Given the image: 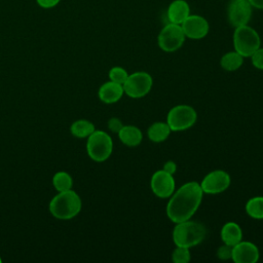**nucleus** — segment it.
I'll list each match as a JSON object with an SVG mask.
<instances>
[{"mask_svg": "<svg viewBox=\"0 0 263 263\" xmlns=\"http://www.w3.org/2000/svg\"><path fill=\"white\" fill-rule=\"evenodd\" d=\"M203 192L198 182L190 181L180 186L168 197L165 213L173 223L189 220L198 210Z\"/></svg>", "mask_w": 263, "mask_h": 263, "instance_id": "f257e3e1", "label": "nucleus"}, {"mask_svg": "<svg viewBox=\"0 0 263 263\" xmlns=\"http://www.w3.org/2000/svg\"><path fill=\"white\" fill-rule=\"evenodd\" d=\"M206 235V228L202 223L191 219L175 224L172 237L175 246L193 248L199 245Z\"/></svg>", "mask_w": 263, "mask_h": 263, "instance_id": "f03ea898", "label": "nucleus"}, {"mask_svg": "<svg viewBox=\"0 0 263 263\" xmlns=\"http://www.w3.org/2000/svg\"><path fill=\"white\" fill-rule=\"evenodd\" d=\"M82 202L80 196L72 189L59 192L49 202L50 214L60 220L74 218L81 211Z\"/></svg>", "mask_w": 263, "mask_h": 263, "instance_id": "7ed1b4c3", "label": "nucleus"}, {"mask_svg": "<svg viewBox=\"0 0 263 263\" xmlns=\"http://www.w3.org/2000/svg\"><path fill=\"white\" fill-rule=\"evenodd\" d=\"M261 45L258 32L248 25L236 27L233 33L234 50L243 58H250Z\"/></svg>", "mask_w": 263, "mask_h": 263, "instance_id": "20e7f679", "label": "nucleus"}, {"mask_svg": "<svg viewBox=\"0 0 263 263\" xmlns=\"http://www.w3.org/2000/svg\"><path fill=\"white\" fill-rule=\"evenodd\" d=\"M88 156L97 162L107 160L113 151V141L109 134L104 130H95L86 141Z\"/></svg>", "mask_w": 263, "mask_h": 263, "instance_id": "39448f33", "label": "nucleus"}, {"mask_svg": "<svg viewBox=\"0 0 263 263\" xmlns=\"http://www.w3.org/2000/svg\"><path fill=\"white\" fill-rule=\"evenodd\" d=\"M197 120L195 109L189 105L174 106L166 115V123L172 132H182L192 127Z\"/></svg>", "mask_w": 263, "mask_h": 263, "instance_id": "423d86ee", "label": "nucleus"}, {"mask_svg": "<svg viewBox=\"0 0 263 263\" xmlns=\"http://www.w3.org/2000/svg\"><path fill=\"white\" fill-rule=\"evenodd\" d=\"M153 79L151 75L145 71H137L128 74L126 80L122 84L124 93L132 99H140L145 97L152 88Z\"/></svg>", "mask_w": 263, "mask_h": 263, "instance_id": "0eeeda50", "label": "nucleus"}, {"mask_svg": "<svg viewBox=\"0 0 263 263\" xmlns=\"http://www.w3.org/2000/svg\"><path fill=\"white\" fill-rule=\"evenodd\" d=\"M185 34L181 25L170 23L165 25L157 36L159 48L165 52H174L182 47L185 42Z\"/></svg>", "mask_w": 263, "mask_h": 263, "instance_id": "6e6552de", "label": "nucleus"}, {"mask_svg": "<svg viewBox=\"0 0 263 263\" xmlns=\"http://www.w3.org/2000/svg\"><path fill=\"white\" fill-rule=\"evenodd\" d=\"M231 183L230 175L223 170L208 173L199 183L203 194H219L228 189Z\"/></svg>", "mask_w": 263, "mask_h": 263, "instance_id": "1a4fd4ad", "label": "nucleus"}, {"mask_svg": "<svg viewBox=\"0 0 263 263\" xmlns=\"http://www.w3.org/2000/svg\"><path fill=\"white\" fill-rule=\"evenodd\" d=\"M150 188L153 194L159 198H168L176 190L174 175L161 170L153 173L150 180Z\"/></svg>", "mask_w": 263, "mask_h": 263, "instance_id": "9d476101", "label": "nucleus"}, {"mask_svg": "<svg viewBox=\"0 0 263 263\" xmlns=\"http://www.w3.org/2000/svg\"><path fill=\"white\" fill-rule=\"evenodd\" d=\"M227 16L234 28L248 25L252 16V5L248 0H232L228 5Z\"/></svg>", "mask_w": 263, "mask_h": 263, "instance_id": "9b49d317", "label": "nucleus"}, {"mask_svg": "<svg viewBox=\"0 0 263 263\" xmlns=\"http://www.w3.org/2000/svg\"><path fill=\"white\" fill-rule=\"evenodd\" d=\"M181 27L187 38L195 40L205 37L210 30L208 21L198 14H189V16L181 24Z\"/></svg>", "mask_w": 263, "mask_h": 263, "instance_id": "f8f14e48", "label": "nucleus"}, {"mask_svg": "<svg viewBox=\"0 0 263 263\" xmlns=\"http://www.w3.org/2000/svg\"><path fill=\"white\" fill-rule=\"evenodd\" d=\"M258 247L248 240H240L232 247L231 260L235 263H256L259 260Z\"/></svg>", "mask_w": 263, "mask_h": 263, "instance_id": "ddd939ff", "label": "nucleus"}, {"mask_svg": "<svg viewBox=\"0 0 263 263\" xmlns=\"http://www.w3.org/2000/svg\"><path fill=\"white\" fill-rule=\"evenodd\" d=\"M124 93L122 84L113 82V81H107L103 83L98 91L99 99L106 103V104H113L118 102Z\"/></svg>", "mask_w": 263, "mask_h": 263, "instance_id": "4468645a", "label": "nucleus"}, {"mask_svg": "<svg viewBox=\"0 0 263 263\" xmlns=\"http://www.w3.org/2000/svg\"><path fill=\"white\" fill-rule=\"evenodd\" d=\"M170 23L181 25L190 14V7L185 0H174L167 8Z\"/></svg>", "mask_w": 263, "mask_h": 263, "instance_id": "2eb2a0df", "label": "nucleus"}, {"mask_svg": "<svg viewBox=\"0 0 263 263\" xmlns=\"http://www.w3.org/2000/svg\"><path fill=\"white\" fill-rule=\"evenodd\" d=\"M117 135L120 142L127 147H137L143 140L142 130L135 125H123Z\"/></svg>", "mask_w": 263, "mask_h": 263, "instance_id": "dca6fc26", "label": "nucleus"}, {"mask_svg": "<svg viewBox=\"0 0 263 263\" xmlns=\"http://www.w3.org/2000/svg\"><path fill=\"white\" fill-rule=\"evenodd\" d=\"M220 236L223 243L233 247L234 245L242 240L241 227L235 222H227L222 226Z\"/></svg>", "mask_w": 263, "mask_h": 263, "instance_id": "f3484780", "label": "nucleus"}, {"mask_svg": "<svg viewBox=\"0 0 263 263\" xmlns=\"http://www.w3.org/2000/svg\"><path fill=\"white\" fill-rule=\"evenodd\" d=\"M171 133H172V129L170 128L166 122L156 121L148 127L147 137L151 142L161 143L168 138Z\"/></svg>", "mask_w": 263, "mask_h": 263, "instance_id": "a211bd4d", "label": "nucleus"}, {"mask_svg": "<svg viewBox=\"0 0 263 263\" xmlns=\"http://www.w3.org/2000/svg\"><path fill=\"white\" fill-rule=\"evenodd\" d=\"M95 130H96V128H95L93 123L86 119L76 120L71 124V127H70L71 134L74 137L79 138V139L88 138Z\"/></svg>", "mask_w": 263, "mask_h": 263, "instance_id": "6ab92c4d", "label": "nucleus"}, {"mask_svg": "<svg viewBox=\"0 0 263 263\" xmlns=\"http://www.w3.org/2000/svg\"><path fill=\"white\" fill-rule=\"evenodd\" d=\"M243 57L237 51H229L222 55L220 60V65L225 71H236L242 66Z\"/></svg>", "mask_w": 263, "mask_h": 263, "instance_id": "aec40b11", "label": "nucleus"}, {"mask_svg": "<svg viewBox=\"0 0 263 263\" xmlns=\"http://www.w3.org/2000/svg\"><path fill=\"white\" fill-rule=\"evenodd\" d=\"M246 213L253 219H263V196H254L250 198L245 206Z\"/></svg>", "mask_w": 263, "mask_h": 263, "instance_id": "412c9836", "label": "nucleus"}, {"mask_svg": "<svg viewBox=\"0 0 263 263\" xmlns=\"http://www.w3.org/2000/svg\"><path fill=\"white\" fill-rule=\"evenodd\" d=\"M52 185L57 191H67L72 189L73 180L72 177L66 172H58L52 177Z\"/></svg>", "mask_w": 263, "mask_h": 263, "instance_id": "4be33fe9", "label": "nucleus"}, {"mask_svg": "<svg viewBox=\"0 0 263 263\" xmlns=\"http://www.w3.org/2000/svg\"><path fill=\"white\" fill-rule=\"evenodd\" d=\"M191 259L190 249L184 247H177L172 253V260L174 263H188Z\"/></svg>", "mask_w": 263, "mask_h": 263, "instance_id": "5701e85b", "label": "nucleus"}, {"mask_svg": "<svg viewBox=\"0 0 263 263\" xmlns=\"http://www.w3.org/2000/svg\"><path fill=\"white\" fill-rule=\"evenodd\" d=\"M128 76L127 71L122 67H113L109 71V79L113 82L123 84Z\"/></svg>", "mask_w": 263, "mask_h": 263, "instance_id": "b1692460", "label": "nucleus"}, {"mask_svg": "<svg viewBox=\"0 0 263 263\" xmlns=\"http://www.w3.org/2000/svg\"><path fill=\"white\" fill-rule=\"evenodd\" d=\"M252 65L259 70H263V47H259L251 57Z\"/></svg>", "mask_w": 263, "mask_h": 263, "instance_id": "393cba45", "label": "nucleus"}, {"mask_svg": "<svg viewBox=\"0 0 263 263\" xmlns=\"http://www.w3.org/2000/svg\"><path fill=\"white\" fill-rule=\"evenodd\" d=\"M232 255V247L223 243L217 250V257L221 260H229Z\"/></svg>", "mask_w": 263, "mask_h": 263, "instance_id": "a878e982", "label": "nucleus"}, {"mask_svg": "<svg viewBox=\"0 0 263 263\" xmlns=\"http://www.w3.org/2000/svg\"><path fill=\"white\" fill-rule=\"evenodd\" d=\"M123 125L124 124L122 123V121L119 118H117V117H112V118H110L108 120V128L112 133L118 134V132L122 128Z\"/></svg>", "mask_w": 263, "mask_h": 263, "instance_id": "bb28decb", "label": "nucleus"}, {"mask_svg": "<svg viewBox=\"0 0 263 263\" xmlns=\"http://www.w3.org/2000/svg\"><path fill=\"white\" fill-rule=\"evenodd\" d=\"M162 170L174 175L177 172V163L174 160H167L164 162Z\"/></svg>", "mask_w": 263, "mask_h": 263, "instance_id": "cd10ccee", "label": "nucleus"}, {"mask_svg": "<svg viewBox=\"0 0 263 263\" xmlns=\"http://www.w3.org/2000/svg\"><path fill=\"white\" fill-rule=\"evenodd\" d=\"M38 5L43 8H51L59 4L61 0H36Z\"/></svg>", "mask_w": 263, "mask_h": 263, "instance_id": "c85d7f7f", "label": "nucleus"}, {"mask_svg": "<svg viewBox=\"0 0 263 263\" xmlns=\"http://www.w3.org/2000/svg\"><path fill=\"white\" fill-rule=\"evenodd\" d=\"M252 7L258 8V9H263V0H248Z\"/></svg>", "mask_w": 263, "mask_h": 263, "instance_id": "c756f323", "label": "nucleus"}, {"mask_svg": "<svg viewBox=\"0 0 263 263\" xmlns=\"http://www.w3.org/2000/svg\"><path fill=\"white\" fill-rule=\"evenodd\" d=\"M1 262H2V259H1V258H0V263H1Z\"/></svg>", "mask_w": 263, "mask_h": 263, "instance_id": "7c9ffc66", "label": "nucleus"}]
</instances>
